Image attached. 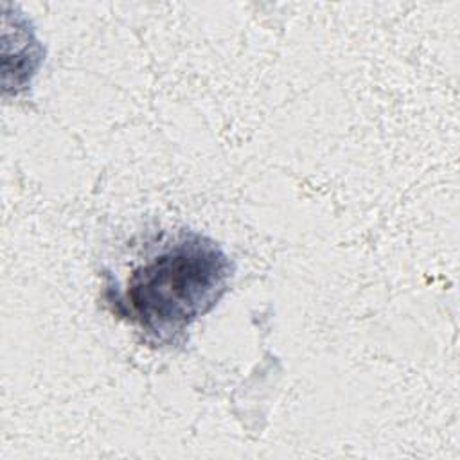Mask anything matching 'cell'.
Instances as JSON below:
<instances>
[{"label":"cell","instance_id":"cell-1","mask_svg":"<svg viewBox=\"0 0 460 460\" xmlns=\"http://www.w3.org/2000/svg\"><path fill=\"white\" fill-rule=\"evenodd\" d=\"M232 273L216 241L187 232L137 266L115 302L147 338L172 345L221 300Z\"/></svg>","mask_w":460,"mask_h":460}]
</instances>
